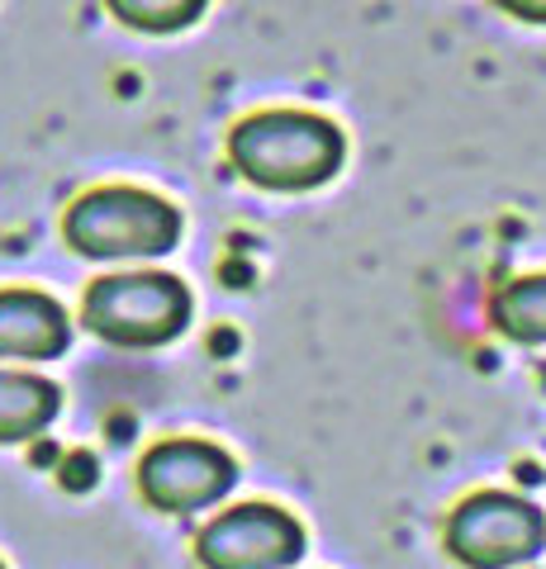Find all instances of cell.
<instances>
[{
  "label": "cell",
  "mask_w": 546,
  "mask_h": 569,
  "mask_svg": "<svg viewBox=\"0 0 546 569\" xmlns=\"http://www.w3.org/2000/svg\"><path fill=\"white\" fill-rule=\"evenodd\" d=\"M58 385L29 370H0V441H29L58 418Z\"/></svg>",
  "instance_id": "cell-8"
},
{
  "label": "cell",
  "mask_w": 546,
  "mask_h": 569,
  "mask_svg": "<svg viewBox=\"0 0 546 569\" xmlns=\"http://www.w3.org/2000/svg\"><path fill=\"white\" fill-rule=\"evenodd\" d=\"M0 569H6V565H0Z\"/></svg>",
  "instance_id": "cell-12"
},
{
  "label": "cell",
  "mask_w": 546,
  "mask_h": 569,
  "mask_svg": "<svg viewBox=\"0 0 546 569\" xmlns=\"http://www.w3.org/2000/svg\"><path fill=\"white\" fill-rule=\"evenodd\" d=\"M228 157L234 167L261 190H314L338 176L347 157V138L338 123L305 110H267L242 119L228 133Z\"/></svg>",
  "instance_id": "cell-1"
},
{
  "label": "cell",
  "mask_w": 546,
  "mask_h": 569,
  "mask_svg": "<svg viewBox=\"0 0 546 569\" xmlns=\"http://www.w3.org/2000/svg\"><path fill=\"white\" fill-rule=\"evenodd\" d=\"M72 347L67 309L43 290H0V356L52 361Z\"/></svg>",
  "instance_id": "cell-7"
},
{
  "label": "cell",
  "mask_w": 546,
  "mask_h": 569,
  "mask_svg": "<svg viewBox=\"0 0 546 569\" xmlns=\"http://www.w3.org/2000/svg\"><path fill=\"white\" fill-rule=\"evenodd\" d=\"M196 556L205 569H286L305 556V531L271 503H242L200 531Z\"/></svg>",
  "instance_id": "cell-6"
},
{
  "label": "cell",
  "mask_w": 546,
  "mask_h": 569,
  "mask_svg": "<svg viewBox=\"0 0 546 569\" xmlns=\"http://www.w3.org/2000/svg\"><path fill=\"white\" fill-rule=\"evenodd\" d=\"M504 14L514 20H527V24H546V0H495Z\"/></svg>",
  "instance_id": "cell-11"
},
{
  "label": "cell",
  "mask_w": 546,
  "mask_h": 569,
  "mask_svg": "<svg viewBox=\"0 0 546 569\" xmlns=\"http://www.w3.org/2000/svg\"><path fill=\"white\" fill-rule=\"evenodd\" d=\"M115 20H125L129 29L143 33H176L186 24H196L209 0H105Z\"/></svg>",
  "instance_id": "cell-10"
},
{
  "label": "cell",
  "mask_w": 546,
  "mask_h": 569,
  "mask_svg": "<svg viewBox=\"0 0 546 569\" xmlns=\"http://www.w3.org/2000/svg\"><path fill=\"white\" fill-rule=\"evenodd\" d=\"M238 485L234 456L215 441L196 437H167L143 456L138 466V489L157 512H196L209 508Z\"/></svg>",
  "instance_id": "cell-5"
},
{
  "label": "cell",
  "mask_w": 546,
  "mask_h": 569,
  "mask_svg": "<svg viewBox=\"0 0 546 569\" xmlns=\"http://www.w3.org/2000/svg\"><path fill=\"white\" fill-rule=\"evenodd\" d=\"M62 238L96 261L167 257L181 242V209L133 186H100L67 209Z\"/></svg>",
  "instance_id": "cell-2"
},
{
  "label": "cell",
  "mask_w": 546,
  "mask_h": 569,
  "mask_svg": "<svg viewBox=\"0 0 546 569\" xmlns=\"http://www.w3.org/2000/svg\"><path fill=\"white\" fill-rule=\"evenodd\" d=\"M489 313H495V328L504 337H514L523 347H546V276L508 280Z\"/></svg>",
  "instance_id": "cell-9"
},
{
  "label": "cell",
  "mask_w": 546,
  "mask_h": 569,
  "mask_svg": "<svg viewBox=\"0 0 546 569\" xmlns=\"http://www.w3.org/2000/svg\"><path fill=\"white\" fill-rule=\"evenodd\" d=\"M190 323V290L176 276H105L86 290V328L115 347H162Z\"/></svg>",
  "instance_id": "cell-3"
},
{
  "label": "cell",
  "mask_w": 546,
  "mask_h": 569,
  "mask_svg": "<svg viewBox=\"0 0 546 569\" xmlns=\"http://www.w3.org/2000/svg\"><path fill=\"white\" fill-rule=\"evenodd\" d=\"M546 546V518L518 493H470L447 518V550L466 569H514Z\"/></svg>",
  "instance_id": "cell-4"
}]
</instances>
